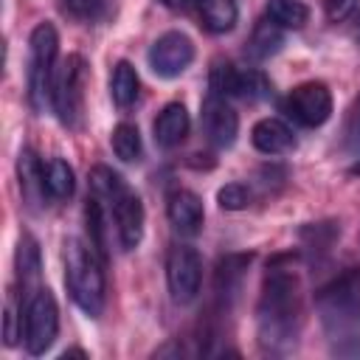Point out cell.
Segmentation results:
<instances>
[{
    "mask_svg": "<svg viewBox=\"0 0 360 360\" xmlns=\"http://www.w3.org/2000/svg\"><path fill=\"white\" fill-rule=\"evenodd\" d=\"M301 329V292L292 267L270 264L256 307V335L267 354H290Z\"/></svg>",
    "mask_w": 360,
    "mask_h": 360,
    "instance_id": "1",
    "label": "cell"
},
{
    "mask_svg": "<svg viewBox=\"0 0 360 360\" xmlns=\"http://www.w3.org/2000/svg\"><path fill=\"white\" fill-rule=\"evenodd\" d=\"M315 309L326 338L338 346L360 340V270H346L315 292Z\"/></svg>",
    "mask_w": 360,
    "mask_h": 360,
    "instance_id": "2",
    "label": "cell"
},
{
    "mask_svg": "<svg viewBox=\"0 0 360 360\" xmlns=\"http://www.w3.org/2000/svg\"><path fill=\"white\" fill-rule=\"evenodd\" d=\"M65 284H68V292L82 312H87L90 318L101 315L104 292H107L104 270H101L93 248L82 245L79 239L65 242Z\"/></svg>",
    "mask_w": 360,
    "mask_h": 360,
    "instance_id": "3",
    "label": "cell"
},
{
    "mask_svg": "<svg viewBox=\"0 0 360 360\" xmlns=\"http://www.w3.org/2000/svg\"><path fill=\"white\" fill-rule=\"evenodd\" d=\"M56 53H59V34L51 22H39L31 31V59H28V98L34 110H45L53 93L56 76Z\"/></svg>",
    "mask_w": 360,
    "mask_h": 360,
    "instance_id": "4",
    "label": "cell"
},
{
    "mask_svg": "<svg viewBox=\"0 0 360 360\" xmlns=\"http://www.w3.org/2000/svg\"><path fill=\"white\" fill-rule=\"evenodd\" d=\"M84 82H87V65L79 53H70L56 76H53V93L51 104L65 127H79L82 118V101H84Z\"/></svg>",
    "mask_w": 360,
    "mask_h": 360,
    "instance_id": "5",
    "label": "cell"
},
{
    "mask_svg": "<svg viewBox=\"0 0 360 360\" xmlns=\"http://www.w3.org/2000/svg\"><path fill=\"white\" fill-rule=\"evenodd\" d=\"M59 335V307L51 290L39 287L25 307V349L31 354H45Z\"/></svg>",
    "mask_w": 360,
    "mask_h": 360,
    "instance_id": "6",
    "label": "cell"
},
{
    "mask_svg": "<svg viewBox=\"0 0 360 360\" xmlns=\"http://www.w3.org/2000/svg\"><path fill=\"white\" fill-rule=\"evenodd\" d=\"M166 281L174 304H191L202 281V259L188 245H174L166 259Z\"/></svg>",
    "mask_w": 360,
    "mask_h": 360,
    "instance_id": "7",
    "label": "cell"
},
{
    "mask_svg": "<svg viewBox=\"0 0 360 360\" xmlns=\"http://www.w3.org/2000/svg\"><path fill=\"white\" fill-rule=\"evenodd\" d=\"M149 68L160 79H177L194 62V42L180 31H166L149 48Z\"/></svg>",
    "mask_w": 360,
    "mask_h": 360,
    "instance_id": "8",
    "label": "cell"
},
{
    "mask_svg": "<svg viewBox=\"0 0 360 360\" xmlns=\"http://www.w3.org/2000/svg\"><path fill=\"white\" fill-rule=\"evenodd\" d=\"M287 112L304 127H321L332 115V93L323 82H304L287 98Z\"/></svg>",
    "mask_w": 360,
    "mask_h": 360,
    "instance_id": "9",
    "label": "cell"
},
{
    "mask_svg": "<svg viewBox=\"0 0 360 360\" xmlns=\"http://www.w3.org/2000/svg\"><path fill=\"white\" fill-rule=\"evenodd\" d=\"M202 129L208 135V141L217 146V149H228L233 146L236 141V132H239V115L236 110L219 98V96H208L202 101Z\"/></svg>",
    "mask_w": 360,
    "mask_h": 360,
    "instance_id": "10",
    "label": "cell"
},
{
    "mask_svg": "<svg viewBox=\"0 0 360 360\" xmlns=\"http://www.w3.org/2000/svg\"><path fill=\"white\" fill-rule=\"evenodd\" d=\"M112 217L118 225V239L124 250H132L141 245L143 239V202L138 194L127 191L115 205H112Z\"/></svg>",
    "mask_w": 360,
    "mask_h": 360,
    "instance_id": "11",
    "label": "cell"
},
{
    "mask_svg": "<svg viewBox=\"0 0 360 360\" xmlns=\"http://www.w3.org/2000/svg\"><path fill=\"white\" fill-rule=\"evenodd\" d=\"M166 214H169V222L174 225V231L180 233H197L202 228V200L194 194V191H186V188H177L169 194V202H166Z\"/></svg>",
    "mask_w": 360,
    "mask_h": 360,
    "instance_id": "12",
    "label": "cell"
},
{
    "mask_svg": "<svg viewBox=\"0 0 360 360\" xmlns=\"http://www.w3.org/2000/svg\"><path fill=\"white\" fill-rule=\"evenodd\" d=\"M250 141L259 152L264 155H287L295 149V135L292 129L278 121V118H262L253 124V132H250Z\"/></svg>",
    "mask_w": 360,
    "mask_h": 360,
    "instance_id": "13",
    "label": "cell"
},
{
    "mask_svg": "<svg viewBox=\"0 0 360 360\" xmlns=\"http://www.w3.org/2000/svg\"><path fill=\"white\" fill-rule=\"evenodd\" d=\"M250 253H231V256H225V259H219V264H217V273H214V292H217V298L228 307L233 298H236V292L242 290V278H245V270H248V264H250Z\"/></svg>",
    "mask_w": 360,
    "mask_h": 360,
    "instance_id": "14",
    "label": "cell"
},
{
    "mask_svg": "<svg viewBox=\"0 0 360 360\" xmlns=\"http://www.w3.org/2000/svg\"><path fill=\"white\" fill-rule=\"evenodd\" d=\"M188 127H191L188 110L180 101H172L155 118V143L163 149H172V146L183 143V138L188 135Z\"/></svg>",
    "mask_w": 360,
    "mask_h": 360,
    "instance_id": "15",
    "label": "cell"
},
{
    "mask_svg": "<svg viewBox=\"0 0 360 360\" xmlns=\"http://www.w3.org/2000/svg\"><path fill=\"white\" fill-rule=\"evenodd\" d=\"M17 177H20L22 200L37 208L45 200L48 186H45V166L37 160V155L31 149H22L20 152V158H17Z\"/></svg>",
    "mask_w": 360,
    "mask_h": 360,
    "instance_id": "16",
    "label": "cell"
},
{
    "mask_svg": "<svg viewBox=\"0 0 360 360\" xmlns=\"http://www.w3.org/2000/svg\"><path fill=\"white\" fill-rule=\"evenodd\" d=\"M200 17L211 34H225L236 25V0H200Z\"/></svg>",
    "mask_w": 360,
    "mask_h": 360,
    "instance_id": "17",
    "label": "cell"
},
{
    "mask_svg": "<svg viewBox=\"0 0 360 360\" xmlns=\"http://www.w3.org/2000/svg\"><path fill=\"white\" fill-rule=\"evenodd\" d=\"M281 45H284L281 25H276L273 20H267V22H259V25L253 28V34H250V39H248L245 53H248L250 59H256V62H259V59L273 56Z\"/></svg>",
    "mask_w": 360,
    "mask_h": 360,
    "instance_id": "18",
    "label": "cell"
},
{
    "mask_svg": "<svg viewBox=\"0 0 360 360\" xmlns=\"http://www.w3.org/2000/svg\"><path fill=\"white\" fill-rule=\"evenodd\" d=\"M138 87H141V82H138V73H135V68L129 65V62H115V68H112V76H110V96H112V101L118 104V107H129V104H135V98H138Z\"/></svg>",
    "mask_w": 360,
    "mask_h": 360,
    "instance_id": "19",
    "label": "cell"
},
{
    "mask_svg": "<svg viewBox=\"0 0 360 360\" xmlns=\"http://www.w3.org/2000/svg\"><path fill=\"white\" fill-rule=\"evenodd\" d=\"M39 245L34 236L22 233L17 242V276L22 281V290L34 287V281L39 278Z\"/></svg>",
    "mask_w": 360,
    "mask_h": 360,
    "instance_id": "20",
    "label": "cell"
},
{
    "mask_svg": "<svg viewBox=\"0 0 360 360\" xmlns=\"http://www.w3.org/2000/svg\"><path fill=\"white\" fill-rule=\"evenodd\" d=\"M267 20L281 28H304L309 20V8L301 0H267Z\"/></svg>",
    "mask_w": 360,
    "mask_h": 360,
    "instance_id": "21",
    "label": "cell"
},
{
    "mask_svg": "<svg viewBox=\"0 0 360 360\" xmlns=\"http://www.w3.org/2000/svg\"><path fill=\"white\" fill-rule=\"evenodd\" d=\"M90 188H93V197H98L101 202H112V205L127 194L121 174L107 169V166H96L90 172Z\"/></svg>",
    "mask_w": 360,
    "mask_h": 360,
    "instance_id": "22",
    "label": "cell"
},
{
    "mask_svg": "<svg viewBox=\"0 0 360 360\" xmlns=\"http://www.w3.org/2000/svg\"><path fill=\"white\" fill-rule=\"evenodd\" d=\"M45 186H48V194L53 200H68L76 188V177H73V169L62 160V158H53L45 163Z\"/></svg>",
    "mask_w": 360,
    "mask_h": 360,
    "instance_id": "23",
    "label": "cell"
},
{
    "mask_svg": "<svg viewBox=\"0 0 360 360\" xmlns=\"http://www.w3.org/2000/svg\"><path fill=\"white\" fill-rule=\"evenodd\" d=\"M110 143H112V152L115 158H121L124 163H135L141 160V132L135 124H118L110 135Z\"/></svg>",
    "mask_w": 360,
    "mask_h": 360,
    "instance_id": "24",
    "label": "cell"
},
{
    "mask_svg": "<svg viewBox=\"0 0 360 360\" xmlns=\"http://www.w3.org/2000/svg\"><path fill=\"white\" fill-rule=\"evenodd\" d=\"M84 222H87V236H90V248L98 259L107 256V239H104V214H101V200L90 197L84 205Z\"/></svg>",
    "mask_w": 360,
    "mask_h": 360,
    "instance_id": "25",
    "label": "cell"
},
{
    "mask_svg": "<svg viewBox=\"0 0 360 360\" xmlns=\"http://www.w3.org/2000/svg\"><path fill=\"white\" fill-rule=\"evenodd\" d=\"M239 93V70L231 65V62H222L217 59L211 65V96H219V98H231Z\"/></svg>",
    "mask_w": 360,
    "mask_h": 360,
    "instance_id": "26",
    "label": "cell"
},
{
    "mask_svg": "<svg viewBox=\"0 0 360 360\" xmlns=\"http://www.w3.org/2000/svg\"><path fill=\"white\" fill-rule=\"evenodd\" d=\"M270 82L264 79V73L262 70H253V68H248V70H239V98H245V101H262V98H270Z\"/></svg>",
    "mask_w": 360,
    "mask_h": 360,
    "instance_id": "27",
    "label": "cell"
},
{
    "mask_svg": "<svg viewBox=\"0 0 360 360\" xmlns=\"http://www.w3.org/2000/svg\"><path fill=\"white\" fill-rule=\"evenodd\" d=\"M340 236V228L335 225V222H312V225H307L304 231H301V239L307 242V248H312V250H329V245L335 242Z\"/></svg>",
    "mask_w": 360,
    "mask_h": 360,
    "instance_id": "28",
    "label": "cell"
},
{
    "mask_svg": "<svg viewBox=\"0 0 360 360\" xmlns=\"http://www.w3.org/2000/svg\"><path fill=\"white\" fill-rule=\"evenodd\" d=\"M217 202L225 211H242L250 205V188L245 183H228L217 191Z\"/></svg>",
    "mask_w": 360,
    "mask_h": 360,
    "instance_id": "29",
    "label": "cell"
},
{
    "mask_svg": "<svg viewBox=\"0 0 360 360\" xmlns=\"http://www.w3.org/2000/svg\"><path fill=\"white\" fill-rule=\"evenodd\" d=\"M65 11L76 20H96L104 11V0H65Z\"/></svg>",
    "mask_w": 360,
    "mask_h": 360,
    "instance_id": "30",
    "label": "cell"
},
{
    "mask_svg": "<svg viewBox=\"0 0 360 360\" xmlns=\"http://www.w3.org/2000/svg\"><path fill=\"white\" fill-rule=\"evenodd\" d=\"M360 0H326V17L332 22H343L346 17H352L357 11Z\"/></svg>",
    "mask_w": 360,
    "mask_h": 360,
    "instance_id": "31",
    "label": "cell"
},
{
    "mask_svg": "<svg viewBox=\"0 0 360 360\" xmlns=\"http://www.w3.org/2000/svg\"><path fill=\"white\" fill-rule=\"evenodd\" d=\"M346 141H349V146L354 149V152H360V110H354L352 112V121H349V129H346Z\"/></svg>",
    "mask_w": 360,
    "mask_h": 360,
    "instance_id": "32",
    "label": "cell"
},
{
    "mask_svg": "<svg viewBox=\"0 0 360 360\" xmlns=\"http://www.w3.org/2000/svg\"><path fill=\"white\" fill-rule=\"evenodd\" d=\"M17 312L14 307H6V346H14L17 343Z\"/></svg>",
    "mask_w": 360,
    "mask_h": 360,
    "instance_id": "33",
    "label": "cell"
},
{
    "mask_svg": "<svg viewBox=\"0 0 360 360\" xmlns=\"http://www.w3.org/2000/svg\"><path fill=\"white\" fill-rule=\"evenodd\" d=\"M166 8H172V11H194L197 6H200V0H160Z\"/></svg>",
    "mask_w": 360,
    "mask_h": 360,
    "instance_id": "34",
    "label": "cell"
},
{
    "mask_svg": "<svg viewBox=\"0 0 360 360\" xmlns=\"http://www.w3.org/2000/svg\"><path fill=\"white\" fill-rule=\"evenodd\" d=\"M352 39L360 45V11L352 14Z\"/></svg>",
    "mask_w": 360,
    "mask_h": 360,
    "instance_id": "35",
    "label": "cell"
},
{
    "mask_svg": "<svg viewBox=\"0 0 360 360\" xmlns=\"http://www.w3.org/2000/svg\"><path fill=\"white\" fill-rule=\"evenodd\" d=\"M62 357H87V352H82V349H68Z\"/></svg>",
    "mask_w": 360,
    "mask_h": 360,
    "instance_id": "36",
    "label": "cell"
}]
</instances>
